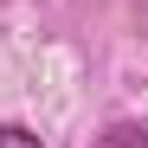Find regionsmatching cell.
Instances as JSON below:
<instances>
[{
	"mask_svg": "<svg viewBox=\"0 0 148 148\" xmlns=\"http://www.w3.org/2000/svg\"><path fill=\"white\" fill-rule=\"evenodd\" d=\"M0 148H39V135L19 129V122H0Z\"/></svg>",
	"mask_w": 148,
	"mask_h": 148,
	"instance_id": "1",
	"label": "cell"
}]
</instances>
